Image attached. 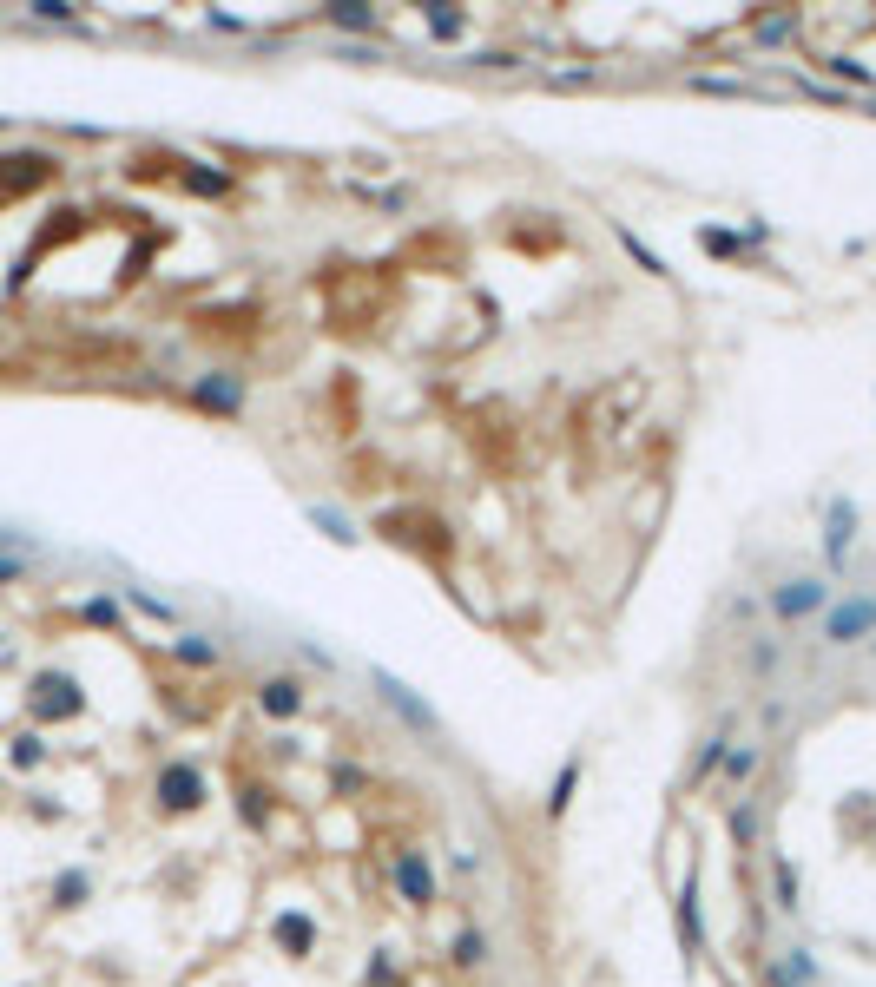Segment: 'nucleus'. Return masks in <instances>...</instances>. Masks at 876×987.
<instances>
[{"label": "nucleus", "instance_id": "10", "mask_svg": "<svg viewBox=\"0 0 876 987\" xmlns=\"http://www.w3.org/2000/svg\"><path fill=\"white\" fill-rule=\"evenodd\" d=\"M672 915H679V948H685L692 961H699V955H705V922H699V876H692V882L679 889V909H672Z\"/></svg>", "mask_w": 876, "mask_h": 987}, {"label": "nucleus", "instance_id": "22", "mask_svg": "<svg viewBox=\"0 0 876 987\" xmlns=\"http://www.w3.org/2000/svg\"><path fill=\"white\" fill-rule=\"evenodd\" d=\"M310 520H317V527H323V540H336V547H350V540H356V527H350V514H336V507H310Z\"/></svg>", "mask_w": 876, "mask_h": 987}, {"label": "nucleus", "instance_id": "12", "mask_svg": "<svg viewBox=\"0 0 876 987\" xmlns=\"http://www.w3.org/2000/svg\"><path fill=\"white\" fill-rule=\"evenodd\" d=\"M271 935H277V948H284V955H310V948H317V922H310V915H297V909L277 915Z\"/></svg>", "mask_w": 876, "mask_h": 987}, {"label": "nucleus", "instance_id": "35", "mask_svg": "<svg viewBox=\"0 0 876 987\" xmlns=\"http://www.w3.org/2000/svg\"><path fill=\"white\" fill-rule=\"evenodd\" d=\"M870 599H876V593H870Z\"/></svg>", "mask_w": 876, "mask_h": 987}, {"label": "nucleus", "instance_id": "19", "mask_svg": "<svg viewBox=\"0 0 876 987\" xmlns=\"http://www.w3.org/2000/svg\"><path fill=\"white\" fill-rule=\"evenodd\" d=\"M172 652H178V665H192V672H211V665H218V645H211V639H198V632H185V639H178Z\"/></svg>", "mask_w": 876, "mask_h": 987}, {"label": "nucleus", "instance_id": "6", "mask_svg": "<svg viewBox=\"0 0 876 987\" xmlns=\"http://www.w3.org/2000/svg\"><path fill=\"white\" fill-rule=\"evenodd\" d=\"M396 889H402L409 909H429V902H435V869H429L422 849H402V856H396Z\"/></svg>", "mask_w": 876, "mask_h": 987}, {"label": "nucleus", "instance_id": "3", "mask_svg": "<svg viewBox=\"0 0 876 987\" xmlns=\"http://www.w3.org/2000/svg\"><path fill=\"white\" fill-rule=\"evenodd\" d=\"M876 632V599L870 593H844L824 606V645H870Z\"/></svg>", "mask_w": 876, "mask_h": 987}, {"label": "nucleus", "instance_id": "31", "mask_svg": "<svg viewBox=\"0 0 876 987\" xmlns=\"http://www.w3.org/2000/svg\"><path fill=\"white\" fill-rule=\"evenodd\" d=\"M33 14L40 20H73V7H66V0H33Z\"/></svg>", "mask_w": 876, "mask_h": 987}, {"label": "nucleus", "instance_id": "25", "mask_svg": "<svg viewBox=\"0 0 876 987\" xmlns=\"http://www.w3.org/2000/svg\"><path fill=\"white\" fill-rule=\"evenodd\" d=\"M185 191H198V198H224V191H231V178H224V172H205V165H192V172H185Z\"/></svg>", "mask_w": 876, "mask_h": 987}, {"label": "nucleus", "instance_id": "15", "mask_svg": "<svg viewBox=\"0 0 876 987\" xmlns=\"http://www.w3.org/2000/svg\"><path fill=\"white\" fill-rule=\"evenodd\" d=\"M824 73L844 79V86H857V93H876V73L863 60H850V53H824Z\"/></svg>", "mask_w": 876, "mask_h": 987}, {"label": "nucleus", "instance_id": "29", "mask_svg": "<svg viewBox=\"0 0 876 987\" xmlns=\"http://www.w3.org/2000/svg\"><path fill=\"white\" fill-rule=\"evenodd\" d=\"M620 237H626V251H633V257H639V270H653V277H666V264H659V257H653V251H646V244H639V237H633V231H620Z\"/></svg>", "mask_w": 876, "mask_h": 987}, {"label": "nucleus", "instance_id": "24", "mask_svg": "<svg viewBox=\"0 0 876 987\" xmlns=\"http://www.w3.org/2000/svg\"><path fill=\"white\" fill-rule=\"evenodd\" d=\"M330 27H343V33H376V7H330Z\"/></svg>", "mask_w": 876, "mask_h": 987}, {"label": "nucleus", "instance_id": "1", "mask_svg": "<svg viewBox=\"0 0 876 987\" xmlns=\"http://www.w3.org/2000/svg\"><path fill=\"white\" fill-rule=\"evenodd\" d=\"M830 599H837V586H830L824 573H797V580L771 586L765 606H771V619H778V626H804V619H824Z\"/></svg>", "mask_w": 876, "mask_h": 987}, {"label": "nucleus", "instance_id": "17", "mask_svg": "<svg viewBox=\"0 0 876 987\" xmlns=\"http://www.w3.org/2000/svg\"><path fill=\"white\" fill-rule=\"evenodd\" d=\"M758 757H765L758 744H732V751H725V770H718V784H732V790H738L751 770H758Z\"/></svg>", "mask_w": 876, "mask_h": 987}, {"label": "nucleus", "instance_id": "13", "mask_svg": "<svg viewBox=\"0 0 876 987\" xmlns=\"http://www.w3.org/2000/svg\"><path fill=\"white\" fill-rule=\"evenodd\" d=\"M725 751H732V731L718 724V731H712V737L699 744V757H692V770H685V777H692V784H705V777H718V770H725Z\"/></svg>", "mask_w": 876, "mask_h": 987}, {"label": "nucleus", "instance_id": "16", "mask_svg": "<svg viewBox=\"0 0 876 987\" xmlns=\"http://www.w3.org/2000/svg\"><path fill=\"white\" fill-rule=\"evenodd\" d=\"M771 882H778V909L784 915L804 909V895H797V862L791 856H771Z\"/></svg>", "mask_w": 876, "mask_h": 987}, {"label": "nucleus", "instance_id": "7", "mask_svg": "<svg viewBox=\"0 0 876 987\" xmlns=\"http://www.w3.org/2000/svg\"><path fill=\"white\" fill-rule=\"evenodd\" d=\"M159 803L165 810H198V803H205V777H198L192 764H165L159 770Z\"/></svg>", "mask_w": 876, "mask_h": 987}, {"label": "nucleus", "instance_id": "5", "mask_svg": "<svg viewBox=\"0 0 876 987\" xmlns=\"http://www.w3.org/2000/svg\"><path fill=\"white\" fill-rule=\"evenodd\" d=\"M86 698H80V685L73 678H60V672H47V678H33V718H47V724H60V718H73Z\"/></svg>", "mask_w": 876, "mask_h": 987}, {"label": "nucleus", "instance_id": "27", "mask_svg": "<svg viewBox=\"0 0 876 987\" xmlns=\"http://www.w3.org/2000/svg\"><path fill=\"white\" fill-rule=\"evenodd\" d=\"M784 961V974H791L797 987H811L817 981V961H811V948H791V955H778Z\"/></svg>", "mask_w": 876, "mask_h": 987}, {"label": "nucleus", "instance_id": "23", "mask_svg": "<svg viewBox=\"0 0 876 987\" xmlns=\"http://www.w3.org/2000/svg\"><path fill=\"white\" fill-rule=\"evenodd\" d=\"M86 889H93V882H86V869H66V876L53 882V902H60V909H80Z\"/></svg>", "mask_w": 876, "mask_h": 987}, {"label": "nucleus", "instance_id": "11", "mask_svg": "<svg viewBox=\"0 0 876 987\" xmlns=\"http://www.w3.org/2000/svg\"><path fill=\"white\" fill-rule=\"evenodd\" d=\"M751 244H765V224H751V231H725V224H699V251L712 257H738Z\"/></svg>", "mask_w": 876, "mask_h": 987}, {"label": "nucleus", "instance_id": "4", "mask_svg": "<svg viewBox=\"0 0 876 987\" xmlns=\"http://www.w3.org/2000/svg\"><path fill=\"white\" fill-rule=\"evenodd\" d=\"M369 678H376V691H383V705L396 711V718L409 724L415 737H442V718H435V705L422 698V691H409L396 672H369Z\"/></svg>", "mask_w": 876, "mask_h": 987}, {"label": "nucleus", "instance_id": "21", "mask_svg": "<svg viewBox=\"0 0 876 987\" xmlns=\"http://www.w3.org/2000/svg\"><path fill=\"white\" fill-rule=\"evenodd\" d=\"M448 955H455V968H481V961H488V941H481V928H462V935L448 941Z\"/></svg>", "mask_w": 876, "mask_h": 987}, {"label": "nucleus", "instance_id": "9", "mask_svg": "<svg viewBox=\"0 0 876 987\" xmlns=\"http://www.w3.org/2000/svg\"><path fill=\"white\" fill-rule=\"evenodd\" d=\"M257 711H264V718H277V724L297 718V711H303V678H284V672L264 678V685H257Z\"/></svg>", "mask_w": 876, "mask_h": 987}, {"label": "nucleus", "instance_id": "2", "mask_svg": "<svg viewBox=\"0 0 876 987\" xmlns=\"http://www.w3.org/2000/svg\"><path fill=\"white\" fill-rule=\"evenodd\" d=\"M857 527H863L857 501H850V494H830V501H824V580H844V573H850Z\"/></svg>", "mask_w": 876, "mask_h": 987}, {"label": "nucleus", "instance_id": "28", "mask_svg": "<svg viewBox=\"0 0 876 987\" xmlns=\"http://www.w3.org/2000/svg\"><path fill=\"white\" fill-rule=\"evenodd\" d=\"M751 33H758L765 47H778V40H791V33H797V14H771V20H758Z\"/></svg>", "mask_w": 876, "mask_h": 987}, {"label": "nucleus", "instance_id": "8", "mask_svg": "<svg viewBox=\"0 0 876 987\" xmlns=\"http://www.w3.org/2000/svg\"><path fill=\"white\" fill-rule=\"evenodd\" d=\"M192 402L211 408V415H244V382L238 376H198L192 382Z\"/></svg>", "mask_w": 876, "mask_h": 987}, {"label": "nucleus", "instance_id": "32", "mask_svg": "<svg viewBox=\"0 0 876 987\" xmlns=\"http://www.w3.org/2000/svg\"><path fill=\"white\" fill-rule=\"evenodd\" d=\"M14 764H20V770L40 764V737H20V744H14Z\"/></svg>", "mask_w": 876, "mask_h": 987}, {"label": "nucleus", "instance_id": "14", "mask_svg": "<svg viewBox=\"0 0 876 987\" xmlns=\"http://www.w3.org/2000/svg\"><path fill=\"white\" fill-rule=\"evenodd\" d=\"M784 665V645L771 639V632H751V645H745V672L751 678H765V672H778Z\"/></svg>", "mask_w": 876, "mask_h": 987}, {"label": "nucleus", "instance_id": "18", "mask_svg": "<svg viewBox=\"0 0 876 987\" xmlns=\"http://www.w3.org/2000/svg\"><path fill=\"white\" fill-rule=\"evenodd\" d=\"M574 790H580V757H567V764H560V777H554V790H547V816H567Z\"/></svg>", "mask_w": 876, "mask_h": 987}, {"label": "nucleus", "instance_id": "34", "mask_svg": "<svg viewBox=\"0 0 876 987\" xmlns=\"http://www.w3.org/2000/svg\"><path fill=\"white\" fill-rule=\"evenodd\" d=\"M870 652H876V632H870Z\"/></svg>", "mask_w": 876, "mask_h": 987}, {"label": "nucleus", "instance_id": "33", "mask_svg": "<svg viewBox=\"0 0 876 987\" xmlns=\"http://www.w3.org/2000/svg\"><path fill=\"white\" fill-rule=\"evenodd\" d=\"M132 606H139L145 619H172V606H165V599H145V593H132Z\"/></svg>", "mask_w": 876, "mask_h": 987}, {"label": "nucleus", "instance_id": "30", "mask_svg": "<svg viewBox=\"0 0 876 987\" xmlns=\"http://www.w3.org/2000/svg\"><path fill=\"white\" fill-rule=\"evenodd\" d=\"M86 619H93V626H112V619H119V606H112V599H86Z\"/></svg>", "mask_w": 876, "mask_h": 987}, {"label": "nucleus", "instance_id": "26", "mask_svg": "<svg viewBox=\"0 0 876 987\" xmlns=\"http://www.w3.org/2000/svg\"><path fill=\"white\" fill-rule=\"evenodd\" d=\"M422 20H429L435 40H462V27H468V14H448V7H429Z\"/></svg>", "mask_w": 876, "mask_h": 987}, {"label": "nucleus", "instance_id": "20", "mask_svg": "<svg viewBox=\"0 0 876 987\" xmlns=\"http://www.w3.org/2000/svg\"><path fill=\"white\" fill-rule=\"evenodd\" d=\"M732 843H738V849L758 843V797H738V803H732Z\"/></svg>", "mask_w": 876, "mask_h": 987}]
</instances>
